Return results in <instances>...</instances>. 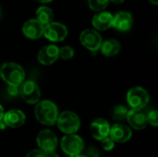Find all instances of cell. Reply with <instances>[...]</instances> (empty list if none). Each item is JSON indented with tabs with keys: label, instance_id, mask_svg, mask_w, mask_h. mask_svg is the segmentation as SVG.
<instances>
[{
	"label": "cell",
	"instance_id": "obj_31",
	"mask_svg": "<svg viewBox=\"0 0 158 157\" xmlns=\"http://www.w3.org/2000/svg\"><path fill=\"white\" fill-rule=\"evenodd\" d=\"M109 2H112L114 4H120V3L124 2V0H109Z\"/></svg>",
	"mask_w": 158,
	"mask_h": 157
},
{
	"label": "cell",
	"instance_id": "obj_28",
	"mask_svg": "<svg viewBox=\"0 0 158 157\" xmlns=\"http://www.w3.org/2000/svg\"><path fill=\"white\" fill-rule=\"evenodd\" d=\"M44 156L45 157H58V155L56 153V151H52V152H47V153H44Z\"/></svg>",
	"mask_w": 158,
	"mask_h": 157
},
{
	"label": "cell",
	"instance_id": "obj_17",
	"mask_svg": "<svg viewBox=\"0 0 158 157\" xmlns=\"http://www.w3.org/2000/svg\"><path fill=\"white\" fill-rule=\"evenodd\" d=\"M93 25L96 30L106 31L112 27L113 22V15L106 11L98 12L93 18Z\"/></svg>",
	"mask_w": 158,
	"mask_h": 157
},
{
	"label": "cell",
	"instance_id": "obj_10",
	"mask_svg": "<svg viewBox=\"0 0 158 157\" xmlns=\"http://www.w3.org/2000/svg\"><path fill=\"white\" fill-rule=\"evenodd\" d=\"M38 61L43 65H51L59 57V48L55 44L44 46L38 53Z\"/></svg>",
	"mask_w": 158,
	"mask_h": 157
},
{
	"label": "cell",
	"instance_id": "obj_21",
	"mask_svg": "<svg viewBox=\"0 0 158 157\" xmlns=\"http://www.w3.org/2000/svg\"><path fill=\"white\" fill-rule=\"evenodd\" d=\"M109 4V0H88V5L92 10L103 11Z\"/></svg>",
	"mask_w": 158,
	"mask_h": 157
},
{
	"label": "cell",
	"instance_id": "obj_27",
	"mask_svg": "<svg viewBox=\"0 0 158 157\" xmlns=\"http://www.w3.org/2000/svg\"><path fill=\"white\" fill-rule=\"evenodd\" d=\"M26 157H45L44 153L41 150H32L28 153Z\"/></svg>",
	"mask_w": 158,
	"mask_h": 157
},
{
	"label": "cell",
	"instance_id": "obj_4",
	"mask_svg": "<svg viewBox=\"0 0 158 157\" xmlns=\"http://www.w3.org/2000/svg\"><path fill=\"white\" fill-rule=\"evenodd\" d=\"M61 148L69 156L81 155L84 148L82 139L75 134H67L61 140Z\"/></svg>",
	"mask_w": 158,
	"mask_h": 157
},
{
	"label": "cell",
	"instance_id": "obj_12",
	"mask_svg": "<svg viewBox=\"0 0 158 157\" xmlns=\"http://www.w3.org/2000/svg\"><path fill=\"white\" fill-rule=\"evenodd\" d=\"M110 125L104 118H97L94 120L91 124V132L95 140L102 141L103 139L109 136Z\"/></svg>",
	"mask_w": 158,
	"mask_h": 157
},
{
	"label": "cell",
	"instance_id": "obj_5",
	"mask_svg": "<svg viewBox=\"0 0 158 157\" xmlns=\"http://www.w3.org/2000/svg\"><path fill=\"white\" fill-rule=\"evenodd\" d=\"M149 94L142 87H133L127 93V102L132 109L142 110L149 103Z\"/></svg>",
	"mask_w": 158,
	"mask_h": 157
},
{
	"label": "cell",
	"instance_id": "obj_16",
	"mask_svg": "<svg viewBox=\"0 0 158 157\" xmlns=\"http://www.w3.org/2000/svg\"><path fill=\"white\" fill-rule=\"evenodd\" d=\"M132 23H133V19L131 14L127 11H120L118 12L113 17L112 26L118 31H127L131 30Z\"/></svg>",
	"mask_w": 158,
	"mask_h": 157
},
{
	"label": "cell",
	"instance_id": "obj_8",
	"mask_svg": "<svg viewBox=\"0 0 158 157\" xmlns=\"http://www.w3.org/2000/svg\"><path fill=\"white\" fill-rule=\"evenodd\" d=\"M80 41L84 47L92 52H96L100 49L102 44L101 35L96 31L92 29L84 30L80 35Z\"/></svg>",
	"mask_w": 158,
	"mask_h": 157
},
{
	"label": "cell",
	"instance_id": "obj_3",
	"mask_svg": "<svg viewBox=\"0 0 158 157\" xmlns=\"http://www.w3.org/2000/svg\"><path fill=\"white\" fill-rule=\"evenodd\" d=\"M56 124L58 129L66 134H74L81 126L79 117L71 111H64L58 115Z\"/></svg>",
	"mask_w": 158,
	"mask_h": 157
},
{
	"label": "cell",
	"instance_id": "obj_1",
	"mask_svg": "<svg viewBox=\"0 0 158 157\" xmlns=\"http://www.w3.org/2000/svg\"><path fill=\"white\" fill-rule=\"evenodd\" d=\"M0 77L7 85L19 87L24 81L25 72L19 64L6 62L0 68Z\"/></svg>",
	"mask_w": 158,
	"mask_h": 157
},
{
	"label": "cell",
	"instance_id": "obj_6",
	"mask_svg": "<svg viewBox=\"0 0 158 157\" xmlns=\"http://www.w3.org/2000/svg\"><path fill=\"white\" fill-rule=\"evenodd\" d=\"M19 93L22 100L30 105L37 104L41 96V92L38 85L32 81H23L19 88Z\"/></svg>",
	"mask_w": 158,
	"mask_h": 157
},
{
	"label": "cell",
	"instance_id": "obj_25",
	"mask_svg": "<svg viewBox=\"0 0 158 157\" xmlns=\"http://www.w3.org/2000/svg\"><path fill=\"white\" fill-rule=\"evenodd\" d=\"M5 93H6V95L9 98H15L19 93V87H16V86H10V85H7L6 89L5 90Z\"/></svg>",
	"mask_w": 158,
	"mask_h": 157
},
{
	"label": "cell",
	"instance_id": "obj_18",
	"mask_svg": "<svg viewBox=\"0 0 158 157\" xmlns=\"http://www.w3.org/2000/svg\"><path fill=\"white\" fill-rule=\"evenodd\" d=\"M100 49L104 56H114L118 54L120 50V43L116 39H108L105 42H102Z\"/></svg>",
	"mask_w": 158,
	"mask_h": 157
},
{
	"label": "cell",
	"instance_id": "obj_29",
	"mask_svg": "<svg viewBox=\"0 0 158 157\" xmlns=\"http://www.w3.org/2000/svg\"><path fill=\"white\" fill-rule=\"evenodd\" d=\"M4 108H3V106L0 105V121L3 119V117H4Z\"/></svg>",
	"mask_w": 158,
	"mask_h": 157
},
{
	"label": "cell",
	"instance_id": "obj_22",
	"mask_svg": "<svg viewBox=\"0 0 158 157\" xmlns=\"http://www.w3.org/2000/svg\"><path fill=\"white\" fill-rule=\"evenodd\" d=\"M73 56H74V50L72 49V47H70L69 45L63 46L59 49V56L62 59L68 60V59L72 58Z\"/></svg>",
	"mask_w": 158,
	"mask_h": 157
},
{
	"label": "cell",
	"instance_id": "obj_11",
	"mask_svg": "<svg viewBox=\"0 0 158 157\" xmlns=\"http://www.w3.org/2000/svg\"><path fill=\"white\" fill-rule=\"evenodd\" d=\"M44 26L41 22H39L36 19H31L24 23L22 32L27 38L35 40L44 35Z\"/></svg>",
	"mask_w": 158,
	"mask_h": 157
},
{
	"label": "cell",
	"instance_id": "obj_15",
	"mask_svg": "<svg viewBox=\"0 0 158 157\" xmlns=\"http://www.w3.org/2000/svg\"><path fill=\"white\" fill-rule=\"evenodd\" d=\"M126 118L128 119L129 124L135 130H143L148 124L146 114L140 109L129 110Z\"/></svg>",
	"mask_w": 158,
	"mask_h": 157
},
{
	"label": "cell",
	"instance_id": "obj_14",
	"mask_svg": "<svg viewBox=\"0 0 158 157\" xmlns=\"http://www.w3.org/2000/svg\"><path fill=\"white\" fill-rule=\"evenodd\" d=\"M3 122L6 124V127H10L13 129L21 127L26 120V117L21 110L19 109H12L7 111L4 114Z\"/></svg>",
	"mask_w": 158,
	"mask_h": 157
},
{
	"label": "cell",
	"instance_id": "obj_30",
	"mask_svg": "<svg viewBox=\"0 0 158 157\" xmlns=\"http://www.w3.org/2000/svg\"><path fill=\"white\" fill-rule=\"evenodd\" d=\"M6 128V124L3 122V120H1V121H0V130H5Z\"/></svg>",
	"mask_w": 158,
	"mask_h": 157
},
{
	"label": "cell",
	"instance_id": "obj_34",
	"mask_svg": "<svg viewBox=\"0 0 158 157\" xmlns=\"http://www.w3.org/2000/svg\"><path fill=\"white\" fill-rule=\"evenodd\" d=\"M69 157H87V156H85L84 155H75V156H69Z\"/></svg>",
	"mask_w": 158,
	"mask_h": 157
},
{
	"label": "cell",
	"instance_id": "obj_19",
	"mask_svg": "<svg viewBox=\"0 0 158 157\" xmlns=\"http://www.w3.org/2000/svg\"><path fill=\"white\" fill-rule=\"evenodd\" d=\"M54 13L52 9L48 6H43L36 10V19L41 22L44 26L53 22Z\"/></svg>",
	"mask_w": 158,
	"mask_h": 157
},
{
	"label": "cell",
	"instance_id": "obj_7",
	"mask_svg": "<svg viewBox=\"0 0 158 157\" xmlns=\"http://www.w3.org/2000/svg\"><path fill=\"white\" fill-rule=\"evenodd\" d=\"M44 35L51 42H61L68 35L67 27L59 22H51L44 26Z\"/></svg>",
	"mask_w": 158,
	"mask_h": 157
},
{
	"label": "cell",
	"instance_id": "obj_24",
	"mask_svg": "<svg viewBox=\"0 0 158 157\" xmlns=\"http://www.w3.org/2000/svg\"><path fill=\"white\" fill-rule=\"evenodd\" d=\"M146 116H147V122L149 124H151L152 126H154V127H157V111L156 110H153V111L149 112Z\"/></svg>",
	"mask_w": 158,
	"mask_h": 157
},
{
	"label": "cell",
	"instance_id": "obj_20",
	"mask_svg": "<svg viewBox=\"0 0 158 157\" xmlns=\"http://www.w3.org/2000/svg\"><path fill=\"white\" fill-rule=\"evenodd\" d=\"M128 108L124 105H117L114 107L113 112H112V118L116 121H122L126 119L127 115H128Z\"/></svg>",
	"mask_w": 158,
	"mask_h": 157
},
{
	"label": "cell",
	"instance_id": "obj_23",
	"mask_svg": "<svg viewBox=\"0 0 158 157\" xmlns=\"http://www.w3.org/2000/svg\"><path fill=\"white\" fill-rule=\"evenodd\" d=\"M101 145H102L104 150L111 151V150H113V148L115 146V143L110 137H106V138H105V139H103L101 141Z\"/></svg>",
	"mask_w": 158,
	"mask_h": 157
},
{
	"label": "cell",
	"instance_id": "obj_9",
	"mask_svg": "<svg viewBox=\"0 0 158 157\" xmlns=\"http://www.w3.org/2000/svg\"><path fill=\"white\" fill-rule=\"evenodd\" d=\"M37 144L44 153L55 151L57 146V138L50 130H41L37 136Z\"/></svg>",
	"mask_w": 158,
	"mask_h": 157
},
{
	"label": "cell",
	"instance_id": "obj_2",
	"mask_svg": "<svg viewBox=\"0 0 158 157\" xmlns=\"http://www.w3.org/2000/svg\"><path fill=\"white\" fill-rule=\"evenodd\" d=\"M35 118L40 123L52 126L56 123L58 118V109L53 102L49 100H44L36 105Z\"/></svg>",
	"mask_w": 158,
	"mask_h": 157
},
{
	"label": "cell",
	"instance_id": "obj_35",
	"mask_svg": "<svg viewBox=\"0 0 158 157\" xmlns=\"http://www.w3.org/2000/svg\"><path fill=\"white\" fill-rule=\"evenodd\" d=\"M1 15H2V13H1V8H0V18H1Z\"/></svg>",
	"mask_w": 158,
	"mask_h": 157
},
{
	"label": "cell",
	"instance_id": "obj_32",
	"mask_svg": "<svg viewBox=\"0 0 158 157\" xmlns=\"http://www.w3.org/2000/svg\"><path fill=\"white\" fill-rule=\"evenodd\" d=\"M37 1H39V2H41V3H49V2H51L52 0H37Z\"/></svg>",
	"mask_w": 158,
	"mask_h": 157
},
{
	"label": "cell",
	"instance_id": "obj_26",
	"mask_svg": "<svg viewBox=\"0 0 158 157\" xmlns=\"http://www.w3.org/2000/svg\"><path fill=\"white\" fill-rule=\"evenodd\" d=\"M84 155L87 157H99V152L95 147H89Z\"/></svg>",
	"mask_w": 158,
	"mask_h": 157
},
{
	"label": "cell",
	"instance_id": "obj_13",
	"mask_svg": "<svg viewBox=\"0 0 158 157\" xmlns=\"http://www.w3.org/2000/svg\"><path fill=\"white\" fill-rule=\"evenodd\" d=\"M131 130L126 125L117 123L110 129L109 136L114 141V143H126L131 138Z\"/></svg>",
	"mask_w": 158,
	"mask_h": 157
},
{
	"label": "cell",
	"instance_id": "obj_33",
	"mask_svg": "<svg viewBox=\"0 0 158 157\" xmlns=\"http://www.w3.org/2000/svg\"><path fill=\"white\" fill-rule=\"evenodd\" d=\"M151 3H153L154 5H157L158 4V0H149Z\"/></svg>",
	"mask_w": 158,
	"mask_h": 157
}]
</instances>
